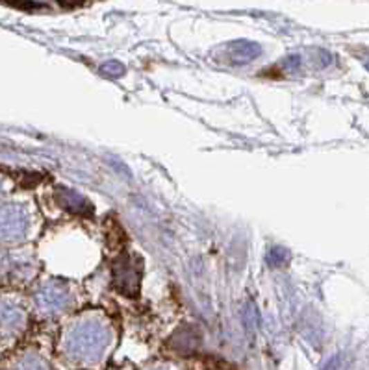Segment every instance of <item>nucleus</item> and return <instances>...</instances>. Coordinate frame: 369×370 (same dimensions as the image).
<instances>
[{
    "instance_id": "5",
    "label": "nucleus",
    "mask_w": 369,
    "mask_h": 370,
    "mask_svg": "<svg viewBox=\"0 0 369 370\" xmlns=\"http://www.w3.org/2000/svg\"><path fill=\"white\" fill-rule=\"evenodd\" d=\"M58 202L64 205V210L71 211V213H89L91 211V205L87 204V200L71 189H60Z\"/></svg>"
},
{
    "instance_id": "1",
    "label": "nucleus",
    "mask_w": 369,
    "mask_h": 370,
    "mask_svg": "<svg viewBox=\"0 0 369 370\" xmlns=\"http://www.w3.org/2000/svg\"><path fill=\"white\" fill-rule=\"evenodd\" d=\"M111 342V330L100 317H86L65 335V352L78 361H95Z\"/></svg>"
},
{
    "instance_id": "7",
    "label": "nucleus",
    "mask_w": 369,
    "mask_h": 370,
    "mask_svg": "<svg viewBox=\"0 0 369 370\" xmlns=\"http://www.w3.org/2000/svg\"><path fill=\"white\" fill-rule=\"evenodd\" d=\"M100 71H102L104 74H108V76H116V78H119V76H123V73H125V67H123L119 62H108L104 63L102 67H100Z\"/></svg>"
},
{
    "instance_id": "3",
    "label": "nucleus",
    "mask_w": 369,
    "mask_h": 370,
    "mask_svg": "<svg viewBox=\"0 0 369 370\" xmlns=\"http://www.w3.org/2000/svg\"><path fill=\"white\" fill-rule=\"evenodd\" d=\"M37 304L48 313H56L62 309L69 308L71 293L69 289L62 284H48L41 289L37 295Z\"/></svg>"
},
{
    "instance_id": "2",
    "label": "nucleus",
    "mask_w": 369,
    "mask_h": 370,
    "mask_svg": "<svg viewBox=\"0 0 369 370\" xmlns=\"http://www.w3.org/2000/svg\"><path fill=\"white\" fill-rule=\"evenodd\" d=\"M114 274V285L119 293L125 296H136L141 281V263L132 256L117 257L111 265Z\"/></svg>"
},
{
    "instance_id": "4",
    "label": "nucleus",
    "mask_w": 369,
    "mask_h": 370,
    "mask_svg": "<svg viewBox=\"0 0 369 370\" xmlns=\"http://www.w3.org/2000/svg\"><path fill=\"white\" fill-rule=\"evenodd\" d=\"M260 54H262V48L256 43H251V41H234V43L226 46V56L236 65L253 62L254 57H258Z\"/></svg>"
},
{
    "instance_id": "8",
    "label": "nucleus",
    "mask_w": 369,
    "mask_h": 370,
    "mask_svg": "<svg viewBox=\"0 0 369 370\" xmlns=\"http://www.w3.org/2000/svg\"><path fill=\"white\" fill-rule=\"evenodd\" d=\"M62 6H76V4H80L82 0H58Z\"/></svg>"
},
{
    "instance_id": "6",
    "label": "nucleus",
    "mask_w": 369,
    "mask_h": 370,
    "mask_svg": "<svg viewBox=\"0 0 369 370\" xmlns=\"http://www.w3.org/2000/svg\"><path fill=\"white\" fill-rule=\"evenodd\" d=\"M171 344H173L174 350L191 352V350L197 348V344H199V335H197L193 330H180L179 333L171 339Z\"/></svg>"
}]
</instances>
